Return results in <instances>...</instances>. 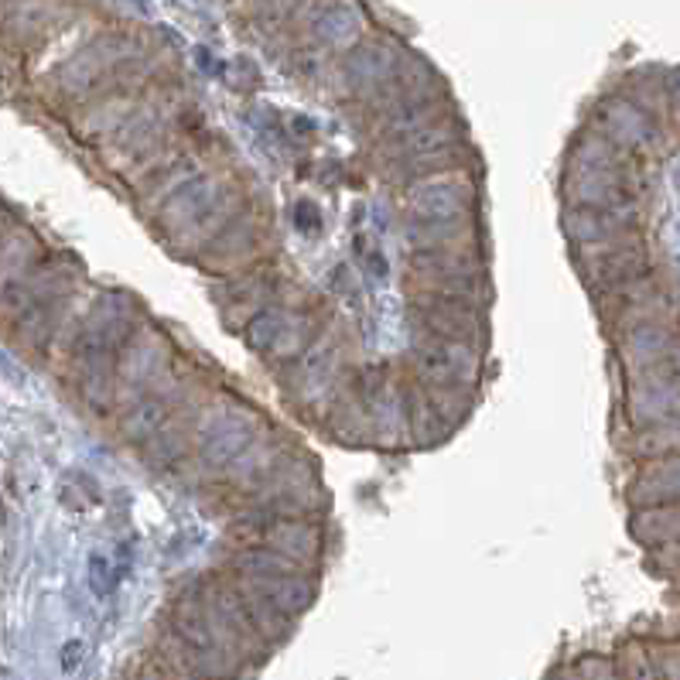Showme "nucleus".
I'll return each mask as SVG.
<instances>
[{
  "label": "nucleus",
  "mask_w": 680,
  "mask_h": 680,
  "mask_svg": "<svg viewBox=\"0 0 680 680\" xmlns=\"http://www.w3.org/2000/svg\"><path fill=\"white\" fill-rule=\"evenodd\" d=\"M270 540L281 548V554H298V557H305V554H315L318 548V533L315 530L301 527V524H281L277 533H270Z\"/></svg>",
  "instance_id": "obj_1"
}]
</instances>
